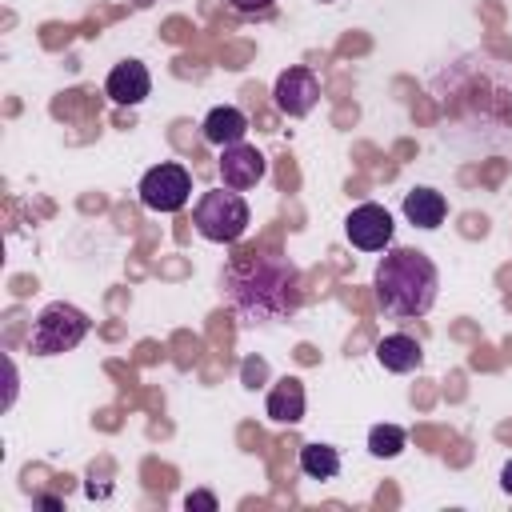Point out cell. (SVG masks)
<instances>
[{
    "instance_id": "17",
    "label": "cell",
    "mask_w": 512,
    "mask_h": 512,
    "mask_svg": "<svg viewBox=\"0 0 512 512\" xmlns=\"http://www.w3.org/2000/svg\"><path fill=\"white\" fill-rule=\"evenodd\" d=\"M260 376H264V360H248V364H244V384H248V388H256V380H260Z\"/></svg>"
},
{
    "instance_id": "9",
    "label": "cell",
    "mask_w": 512,
    "mask_h": 512,
    "mask_svg": "<svg viewBox=\"0 0 512 512\" xmlns=\"http://www.w3.org/2000/svg\"><path fill=\"white\" fill-rule=\"evenodd\" d=\"M148 88H152V76H148V68H144L140 60L116 64V68L108 72V80H104V92H108L116 104H124V108L140 104V100L148 96Z\"/></svg>"
},
{
    "instance_id": "13",
    "label": "cell",
    "mask_w": 512,
    "mask_h": 512,
    "mask_svg": "<svg viewBox=\"0 0 512 512\" xmlns=\"http://www.w3.org/2000/svg\"><path fill=\"white\" fill-rule=\"evenodd\" d=\"M404 216H408V224H416V228H440L444 216H448V200H444L436 188H412V192L404 196Z\"/></svg>"
},
{
    "instance_id": "1",
    "label": "cell",
    "mask_w": 512,
    "mask_h": 512,
    "mask_svg": "<svg viewBox=\"0 0 512 512\" xmlns=\"http://www.w3.org/2000/svg\"><path fill=\"white\" fill-rule=\"evenodd\" d=\"M220 292L248 324H268L300 308V272L276 252H240L224 268Z\"/></svg>"
},
{
    "instance_id": "7",
    "label": "cell",
    "mask_w": 512,
    "mask_h": 512,
    "mask_svg": "<svg viewBox=\"0 0 512 512\" xmlns=\"http://www.w3.org/2000/svg\"><path fill=\"white\" fill-rule=\"evenodd\" d=\"M272 100L284 116H308L320 100V80L308 72V68H284L276 76V88H272Z\"/></svg>"
},
{
    "instance_id": "19",
    "label": "cell",
    "mask_w": 512,
    "mask_h": 512,
    "mask_svg": "<svg viewBox=\"0 0 512 512\" xmlns=\"http://www.w3.org/2000/svg\"><path fill=\"white\" fill-rule=\"evenodd\" d=\"M500 488H504V492L512 496V460H508V464L500 468Z\"/></svg>"
},
{
    "instance_id": "14",
    "label": "cell",
    "mask_w": 512,
    "mask_h": 512,
    "mask_svg": "<svg viewBox=\"0 0 512 512\" xmlns=\"http://www.w3.org/2000/svg\"><path fill=\"white\" fill-rule=\"evenodd\" d=\"M300 472L312 480H332V476H340V452L332 444H304L300 448Z\"/></svg>"
},
{
    "instance_id": "16",
    "label": "cell",
    "mask_w": 512,
    "mask_h": 512,
    "mask_svg": "<svg viewBox=\"0 0 512 512\" xmlns=\"http://www.w3.org/2000/svg\"><path fill=\"white\" fill-rule=\"evenodd\" d=\"M184 508H204V512H216V496H212V492H188Z\"/></svg>"
},
{
    "instance_id": "10",
    "label": "cell",
    "mask_w": 512,
    "mask_h": 512,
    "mask_svg": "<svg viewBox=\"0 0 512 512\" xmlns=\"http://www.w3.org/2000/svg\"><path fill=\"white\" fill-rule=\"evenodd\" d=\"M264 412H268V420H276V424H296V420H304V384H300L296 376L276 380L272 392H268V400H264Z\"/></svg>"
},
{
    "instance_id": "2",
    "label": "cell",
    "mask_w": 512,
    "mask_h": 512,
    "mask_svg": "<svg viewBox=\"0 0 512 512\" xmlns=\"http://www.w3.org/2000/svg\"><path fill=\"white\" fill-rule=\"evenodd\" d=\"M440 272L420 248H388L376 264V300L388 316L412 320L436 304Z\"/></svg>"
},
{
    "instance_id": "20",
    "label": "cell",
    "mask_w": 512,
    "mask_h": 512,
    "mask_svg": "<svg viewBox=\"0 0 512 512\" xmlns=\"http://www.w3.org/2000/svg\"><path fill=\"white\" fill-rule=\"evenodd\" d=\"M36 504H40V508H60V500H56V496H40Z\"/></svg>"
},
{
    "instance_id": "11",
    "label": "cell",
    "mask_w": 512,
    "mask_h": 512,
    "mask_svg": "<svg viewBox=\"0 0 512 512\" xmlns=\"http://www.w3.org/2000/svg\"><path fill=\"white\" fill-rule=\"evenodd\" d=\"M248 136V116L232 104H220L204 116V140L216 144V148H228V144H240Z\"/></svg>"
},
{
    "instance_id": "12",
    "label": "cell",
    "mask_w": 512,
    "mask_h": 512,
    "mask_svg": "<svg viewBox=\"0 0 512 512\" xmlns=\"http://www.w3.org/2000/svg\"><path fill=\"white\" fill-rule=\"evenodd\" d=\"M376 360L388 368V372H416L424 364V348L420 340H412L408 332H392L376 344Z\"/></svg>"
},
{
    "instance_id": "15",
    "label": "cell",
    "mask_w": 512,
    "mask_h": 512,
    "mask_svg": "<svg viewBox=\"0 0 512 512\" xmlns=\"http://www.w3.org/2000/svg\"><path fill=\"white\" fill-rule=\"evenodd\" d=\"M368 452L380 456V460L400 456V452H404V428H396V424H376V428L368 432Z\"/></svg>"
},
{
    "instance_id": "5",
    "label": "cell",
    "mask_w": 512,
    "mask_h": 512,
    "mask_svg": "<svg viewBox=\"0 0 512 512\" xmlns=\"http://www.w3.org/2000/svg\"><path fill=\"white\" fill-rule=\"evenodd\" d=\"M188 192H192V180L180 164H156L140 180V200L152 212H180L188 204Z\"/></svg>"
},
{
    "instance_id": "6",
    "label": "cell",
    "mask_w": 512,
    "mask_h": 512,
    "mask_svg": "<svg viewBox=\"0 0 512 512\" xmlns=\"http://www.w3.org/2000/svg\"><path fill=\"white\" fill-rule=\"evenodd\" d=\"M344 236L360 248V252H384L392 244V216L380 204H360L348 212L344 220Z\"/></svg>"
},
{
    "instance_id": "3",
    "label": "cell",
    "mask_w": 512,
    "mask_h": 512,
    "mask_svg": "<svg viewBox=\"0 0 512 512\" xmlns=\"http://www.w3.org/2000/svg\"><path fill=\"white\" fill-rule=\"evenodd\" d=\"M248 220H252V212H248V204H244V196H240L236 188L204 192L200 204H196V212H192L196 232H200L204 240H212V244H232V240H240V236L248 232Z\"/></svg>"
},
{
    "instance_id": "18",
    "label": "cell",
    "mask_w": 512,
    "mask_h": 512,
    "mask_svg": "<svg viewBox=\"0 0 512 512\" xmlns=\"http://www.w3.org/2000/svg\"><path fill=\"white\" fill-rule=\"evenodd\" d=\"M232 8H240V12H264V8H272V0H232Z\"/></svg>"
},
{
    "instance_id": "4",
    "label": "cell",
    "mask_w": 512,
    "mask_h": 512,
    "mask_svg": "<svg viewBox=\"0 0 512 512\" xmlns=\"http://www.w3.org/2000/svg\"><path fill=\"white\" fill-rule=\"evenodd\" d=\"M84 336H88V316L76 304L56 300L36 316V324L28 332V352L32 356H60V352H72Z\"/></svg>"
},
{
    "instance_id": "8",
    "label": "cell",
    "mask_w": 512,
    "mask_h": 512,
    "mask_svg": "<svg viewBox=\"0 0 512 512\" xmlns=\"http://www.w3.org/2000/svg\"><path fill=\"white\" fill-rule=\"evenodd\" d=\"M264 172H268L264 152L252 148V144H244V140H240V144H228V148L220 152V180H224V188L244 192V188L260 184Z\"/></svg>"
}]
</instances>
